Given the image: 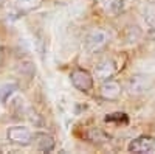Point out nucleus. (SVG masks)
<instances>
[{"instance_id":"nucleus-1","label":"nucleus","mask_w":155,"mask_h":154,"mask_svg":"<svg viewBox=\"0 0 155 154\" xmlns=\"http://www.w3.org/2000/svg\"><path fill=\"white\" fill-rule=\"evenodd\" d=\"M110 41V34L102 30V28H95L92 30L84 39V50L87 51V53H96V51H99L101 48H104L107 45V42Z\"/></svg>"},{"instance_id":"nucleus-2","label":"nucleus","mask_w":155,"mask_h":154,"mask_svg":"<svg viewBox=\"0 0 155 154\" xmlns=\"http://www.w3.org/2000/svg\"><path fill=\"white\" fill-rule=\"evenodd\" d=\"M153 87V78L146 73H135L129 78L126 89L130 95H143Z\"/></svg>"},{"instance_id":"nucleus-3","label":"nucleus","mask_w":155,"mask_h":154,"mask_svg":"<svg viewBox=\"0 0 155 154\" xmlns=\"http://www.w3.org/2000/svg\"><path fill=\"white\" fill-rule=\"evenodd\" d=\"M8 140L14 145L19 146H28L33 142V134L28 128H23V126H11L8 132Z\"/></svg>"},{"instance_id":"nucleus-4","label":"nucleus","mask_w":155,"mask_h":154,"mask_svg":"<svg viewBox=\"0 0 155 154\" xmlns=\"http://www.w3.org/2000/svg\"><path fill=\"white\" fill-rule=\"evenodd\" d=\"M70 80H71V84L81 92H88L90 89L93 87V78L87 70H82V69H76L71 72L70 75Z\"/></svg>"},{"instance_id":"nucleus-5","label":"nucleus","mask_w":155,"mask_h":154,"mask_svg":"<svg viewBox=\"0 0 155 154\" xmlns=\"http://www.w3.org/2000/svg\"><path fill=\"white\" fill-rule=\"evenodd\" d=\"M127 149L130 152H152L155 149V139L150 137V135H141V137H137L134 139L130 143H129Z\"/></svg>"},{"instance_id":"nucleus-6","label":"nucleus","mask_w":155,"mask_h":154,"mask_svg":"<svg viewBox=\"0 0 155 154\" xmlns=\"http://www.w3.org/2000/svg\"><path fill=\"white\" fill-rule=\"evenodd\" d=\"M115 72H116V66H115L113 59H110V58L101 59V61L96 64V67H95L96 78H99V80H102V81L112 78Z\"/></svg>"},{"instance_id":"nucleus-7","label":"nucleus","mask_w":155,"mask_h":154,"mask_svg":"<svg viewBox=\"0 0 155 154\" xmlns=\"http://www.w3.org/2000/svg\"><path fill=\"white\" fill-rule=\"evenodd\" d=\"M121 95V86L112 81V80H106L101 86V97L104 100H118Z\"/></svg>"},{"instance_id":"nucleus-8","label":"nucleus","mask_w":155,"mask_h":154,"mask_svg":"<svg viewBox=\"0 0 155 154\" xmlns=\"http://www.w3.org/2000/svg\"><path fill=\"white\" fill-rule=\"evenodd\" d=\"M36 146H37L39 151H42V152H50V151H53V148H54V140H53L51 135L42 134V135H39V140H37Z\"/></svg>"},{"instance_id":"nucleus-9","label":"nucleus","mask_w":155,"mask_h":154,"mask_svg":"<svg viewBox=\"0 0 155 154\" xmlns=\"http://www.w3.org/2000/svg\"><path fill=\"white\" fill-rule=\"evenodd\" d=\"M17 91V84L16 83H6L0 87V103H5L9 100V97Z\"/></svg>"},{"instance_id":"nucleus-10","label":"nucleus","mask_w":155,"mask_h":154,"mask_svg":"<svg viewBox=\"0 0 155 154\" xmlns=\"http://www.w3.org/2000/svg\"><path fill=\"white\" fill-rule=\"evenodd\" d=\"M124 2L123 0H104V6L107 11H110L112 14H120L123 9Z\"/></svg>"},{"instance_id":"nucleus-11","label":"nucleus","mask_w":155,"mask_h":154,"mask_svg":"<svg viewBox=\"0 0 155 154\" xmlns=\"http://www.w3.org/2000/svg\"><path fill=\"white\" fill-rule=\"evenodd\" d=\"M144 20L149 27L155 28V5H147L144 8Z\"/></svg>"},{"instance_id":"nucleus-12","label":"nucleus","mask_w":155,"mask_h":154,"mask_svg":"<svg viewBox=\"0 0 155 154\" xmlns=\"http://www.w3.org/2000/svg\"><path fill=\"white\" fill-rule=\"evenodd\" d=\"M106 121L107 123H112V121H115V123H127V115L123 114V112H115V114L107 115Z\"/></svg>"},{"instance_id":"nucleus-13","label":"nucleus","mask_w":155,"mask_h":154,"mask_svg":"<svg viewBox=\"0 0 155 154\" xmlns=\"http://www.w3.org/2000/svg\"><path fill=\"white\" fill-rule=\"evenodd\" d=\"M88 139L92 140V142H106V140H109L107 135L99 129H92L88 132Z\"/></svg>"},{"instance_id":"nucleus-14","label":"nucleus","mask_w":155,"mask_h":154,"mask_svg":"<svg viewBox=\"0 0 155 154\" xmlns=\"http://www.w3.org/2000/svg\"><path fill=\"white\" fill-rule=\"evenodd\" d=\"M19 72L23 73V75L31 76V75L36 72V69H34V66H33V62H30V61H23V62L20 64V67H19Z\"/></svg>"},{"instance_id":"nucleus-15","label":"nucleus","mask_w":155,"mask_h":154,"mask_svg":"<svg viewBox=\"0 0 155 154\" xmlns=\"http://www.w3.org/2000/svg\"><path fill=\"white\" fill-rule=\"evenodd\" d=\"M16 2H17L19 5H22V6L31 8V6H34V5L37 3V0H16Z\"/></svg>"},{"instance_id":"nucleus-16","label":"nucleus","mask_w":155,"mask_h":154,"mask_svg":"<svg viewBox=\"0 0 155 154\" xmlns=\"http://www.w3.org/2000/svg\"><path fill=\"white\" fill-rule=\"evenodd\" d=\"M3 3H5V0H0V6H2Z\"/></svg>"}]
</instances>
